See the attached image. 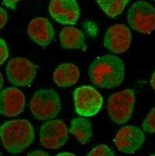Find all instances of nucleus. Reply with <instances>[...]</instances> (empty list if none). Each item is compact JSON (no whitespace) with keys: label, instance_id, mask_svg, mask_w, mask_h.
Wrapping results in <instances>:
<instances>
[{"label":"nucleus","instance_id":"nucleus-5","mask_svg":"<svg viewBox=\"0 0 155 156\" xmlns=\"http://www.w3.org/2000/svg\"><path fill=\"white\" fill-rule=\"evenodd\" d=\"M127 19L131 27L139 33L148 34L155 30V9L144 1L132 4Z\"/></svg>","mask_w":155,"mask_h":156},{"label":"nucleus","instance_id":"nucleus-7","mask_svg":"<svg viewBox=\"0 0 155 156\" xmlns=\"http://www.w3.org/2000/svg\"><path fill=\"white\" fill-rule=\"evenodd\" d=\"M37 66L25 58L16 57L9 61L6 75L9 81L15 86H29L37 74Z\"/></svg>","mask_w":155,"mask_h":156},{"label":"nucleus","instance_id":"nucleus-14","mask_svg":"<svg viewBox=\"0 0 155 156\" xmlns=\"http://www.w3.org/2000/svg\"><path fill=\"white\" fill-rule=\"evenodd\" d=\"M79 76V69L76 65L63 63L55 69L53 73V80L58 87H70L77 83Z\"/></svg>","mask_w":155,"mask_h":156},{"label":"nucleus","instance_id":"nucleus-13","mask_svg":"<svg viewBox=\"0 0 155 156\" xmlns=\"http://www.w3.org/2000/svg\"><path fill=\"white\" fill-rule=\"evenodd\" d=\"M27 33L34 42L41 46H48L55 35V30L48 19L33 18L29 23Z\"/></svg>","mask_w":155,"mask_h":156},{"label":"nucleus","instance_id":"nucleus-18","mask_svg":"<svg viewBox=\"0 0 155 156\" xmlns=\"http://www.w3.org/2000/svg\"><path fill=\"white\" fill-rule=\"evenodd\" d=\"M143 129L147 133H155V108L149 112L143 122Z\"/></svg>","mask_w":155,"mask_h":156},{"label":"nucleus","instance_id":"nucleus-23","mask_svg":"<svg viewBox=\"0 0 155 156\" xmlns=\"http://www.w3.org/2000/svg\"><path fill=\"white\" fill-rule=\"evenodd\" d=\"M28 155H48V154L43 151H37L31 153H28Z\"/></svg>","mask_w":155,"mask_h":156},{"label":"nucleus","instance_id":"nucleus-2","mask_svg":"<svg viewBox=\"0 0 155 156\" xmlns=\"http://www.w3.org/2000/svg\"><path fill=\"white\" fill-rule=\"evenodd\" d=\"M1 138L5 150L12 154L23 151L34 140V129L28 120L16 119L5 122L1 126Z\"/></svg>","mask_w":155,"mask_h":156},{"label":"nucleus","instance_id":"nucleus-20","mask_svg":"<svg viewBox=\"0 0 155 156\" xmlns=\"http://www.w3.org/2000/svg\"><path fill=\"white\" fill-rule=\"evenodd\" d=\"M9 57V51H8L7 45L5 44V42L3 39H1V44H0V63L1 65L5 62Z\"/></svg>","mask_w":155,"mask_h":156},{"label":"nucleus","instance_id":"nucleus-25","mask_svg":"<svg viewBox=\"0 0 155 156\" xmlns=\"http://www.w3.org/2000/svg\"><path fill=\"white\" fill-rule=\"evenodd\" d=\"M58 155H75V154H72V153L62 152V153H59V154H58Z\"/></svg>","mask_w":155,"mask_h":156},{"label":"nucleus","instance_id":"nucleus-11","mask_svg":"<svg viewBox=\"0 0 155 156\" xmlns=\"http://www.w3.org/2000/svg\"><path fill=\"white\" fill-rule=\"evenodd\" d=\"M50 14L61 24H75L79 18V8L76 0H51Z\"/></svg>","mask_w":155,"mask_h":156},{"label":"nucleus","instance_id":"nucleus-22","mask_svg":"<svg viewBox=\"0 0 155 156\" xmlns=\"http://www.w3.org/2000/svg\"><path fill=\"white\" fill-rule=\"evenodd\" d=\"M20 0H3V4L8 8H14L15 5Z\"/></svg>","mask_w":155,"mask_h":156},{"label":"nucleus","instance_id":"nucleus-8","mask_svg":"<svg viewBox=\"0 0 155 156\" xmlns=\"http://www.w3.org/2000/svg\"><path fill=\"white\" fill-rule=\"evenodd\" d=\"M68 139V129L60 119L49 120L42 125L40 130V140L43 147L48 149H58Z\"/></svg>","mask_w":155,"mask_h":156},{"label":"nucleus","instance_id":"nucleus-9","mask_svg":"<svg viewBox=\"0 0 155 156\" xmlns=\"http://www.w3.org/2000/svg\"><path fill=\"white\" fill-rule=\"evenodd\" d=\"M145 141V135L142 129L134 126L122 127L114 139L115 147L119 151L132 154L139 150Z\"/></svg>","mask_w":155,"mask_h":156},{"label":"nucleus","instance_id":"nucleus-4","mask_svg":"<svg viewBox=\"0 0 155 156\" xmlns=\"http://www.w3.org/2000/svg\"><path fill=\"white\" fill-rule=\"evenodd\" d=\"M135 102V93L131 89H125L111 94L106 107L111 121L116 124L128 122L132 116Z\"/></svg>","mask_w":155,"mask_h":156},{"label":"nucleus","instance_id":"nucleus-12","mask_svg":"<svg viewBox=\"0 0 155 156\" xmlns=\"http://www.w3.org/2000/svg\"><path fill=\"white\" fill-rule=\"evenodd\" d=\"M1 112L7 117H15L25 108L26 98L19 89L8 87L1 92Z\"/></svg>","mask_w":155,"mask_h":156},{"label":"nucleus","instance_id":"nucleus-3","mask_svg":"<svg viewBox=\"0 0 155 156\" xmlns=\"http://www.w3.org/2000/svg\"><path fill=\"white\" fill-rule=\"evenodd\" d=\"M62 107L60 98L51 89H41L32 96L30 101V110L33 116L40 120L55 118Z\"/></svg>","mask_w":155,"mask_h":156},{"label":"nucleus","instance_id":"nucleus-17","mask_svg":"<svg viewBox=\"0 0 155 156\" xmlns=\"http://www.w3.org/2000/svg\"><path fill=\"white\" fill-rule=\"evenodd\" d=\"M129 0H97L100 7L110 17L121 14Z\"/></svg>","mask_w":155,"mask_h":156},{"label":"nucleus","instance_id":"nucleus-16","mask_svg":"<svg viewBox=\"0 0 155 156\" xmlns=\"http://www.w3.org/2000/svg\"><path fill=\"white\" fill-rule=\"evenodd\" d=\"M69 132L82 144H86L93 136L91 122L85 118H76L71 120Z\"/></svg>","mask_w":155,"mask_h":156},{"label":"nucleus","instance_id":"nucleus-24","mask_svg":"<svg viewBox=\"0 0 155 156\" xmlns=\"http://www.w3.org/2000/svg\"><path fill=\"white\" fill-rule=\"evenodd\" d=\"M150 84H151L153 90H155V71L153 72V74H152L151 79H150Z\"/></svg>","mask_w":155,"mask_h":156},{"label":"nucleus","instance_id":"nucleus-15","mask_svg":"<svg viewBox=\"0 0 155 156\" xmlns=\"http://www.w3.org/2000/svg\"><path fill=\"white\" fill-rule=\"evenodd\" d=\"M61 46L66 49H79L84 45L83 32L74 27H65L60 32Z\"/></svg>","mask_w":155,"mask_h":156},{"label":"nucleus","instance_id":"nucleus-26","mask_svg":"<svg viewBox=\"0 0 155 156\" xmlns=\"http://www.w3.org/2000/svg\"><path fill=\"white\" fill-rule=\"evenodd\" d=\"M3 85V78H2V75L1 74V87H2Z\"/></svg>","mask_w":155,"mask_h":156},{"label":"nucleus","instance_id":"nucleus-10","mask_svg":"<svg viewBox=\"0 0 155 156\" xmlns=\"http://www.w3.org/2000/svg\"><path fill=\"white\" fill-rule=\"evenodd\" d=\"M131 42L132 34L124 24L113 25L104 35V46L114 53H124L130 48Z\"/></svg>","mask_w":155,"mask_h":156},{"label":"nucleus","instance_id":"nucleus-6","mask_svg":"<svg viewBox=\"0 0 155 156\" xmlns=\"http://www.w3.org/2000/svg\"><path fill=\"white\" fill-rule=\"evenodd\" d=\"M74 103L78 115L90 117L96 115L103 105V98L95 88L81 86L74 90Z\"/></svg>","mask_w":155,"mask_h":156},{"label":"nucleus","instance_id":"nucleus-21","mask_svg":"<svg viewBox=\"0 0 155 156\" xmlns=\"http://www.w3.org/2000/svg\"><path fill=\"white\" fill-rule=\"evenodd\" d=\"M0 17H1V28H3L4 26L7 22L8 15L7 12L4 8L1 7V12H0Z\"/></svg>","mask_w":155,"mask_h":156},{"label":"nucleus","instance_id":"nucleus-1","mask_svg":"<svg viewBox=\"0 0 155 156\" xmlns=\"http://www.w3.org/2000/svg\"><path fill=\"white\" fill-rule=\"evenodd\" d=\"M88 73L91 82L97 87L114 88L124 81L125 65L115 55H103L92 62Z\"/></svg>","mask_w":155,"mask_h":156},{"label":"nucleus","instance_id":"nucleus-19","mask_svg":"<svg viewBox=\"0 0 155 156\" xmlns=\"http://www.w3.org/2000/svg\"><path fill=\"white\" fill-rule=\"evenodd\" d=\"M114 152L113 150L107 147V146L101 144V145H98L93 148L90 151V153H88V155L90 156H100V155H114Z\"/></svg>","mask_w":155,"mask_h":156}]
</instances>
